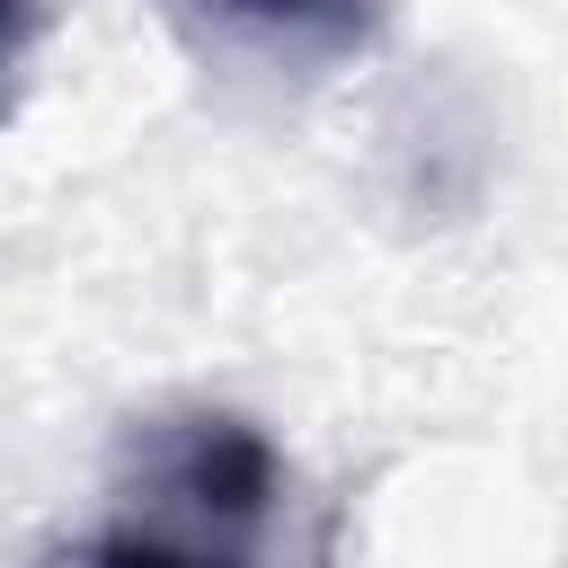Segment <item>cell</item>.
I'll use <instances>...</instances> for the list:
<instances>
[{
	"mask_svg": "<svg viewBox=\"0 0 568 568\" xmlns=\"http://www.w3.org/2000/svg\"><path fill=\"white\" fill-rule=\"evenodd\" d=\"M178 9L266 53H293V62H337L373 36V0H178Z\"/></svg>",
	"mask_w": 568,
	"mask_h": 568,
	"instance_id": "7a4b0ae2",
	"label": "cell"
},
{
	"mask_svg": "<svg viewBox=\"0 0 568 568\" xmlns=\"http://www.w3.org/2000/svg\"><path fill=\"white\" fill-rule=\"evenodd\" d=\"M115 497L124 524L98 532V550H142V559H231L266 532L275 497H284V462L275 444L231 417V408H169L142 417L124 435L115 462Z\"/></svg>",
	"mask_w": 568,
	"mask_h": 568,
	"instance_id": "6da1fadb",
	"label": "cell"
}]
</instances>
